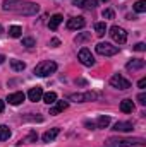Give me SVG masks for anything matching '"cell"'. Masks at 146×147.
<instances>
[{
	"mask_svg": "<svg viewBox=\"0 0 146 147\" xmlns=\"http://www.w3.org/2000/svg\"><path fill=\"white\" fill-rule=\"evenodd\" d=\"M2 9L7 12H17L21 16H35L40 7L36 3H31V2H21V0H3L2 3Z\"/></svg>",
	"mask_w": 146,
	"mask_h": 147,
	"instance_id": "obj_1",
	"label": "cell"
},
{
	"mask_svg": "<svg viewBox=\"0 0 146 147\" xmlns=\"http://www.w3.org/2000/svg\"><path fill=\"white\" fill-rule=\"evenodd\" d=\"M55 70H57V63L55 62L43 60V62H40L36 67H35V75H38V77H46V75L53 74Z\"/></svg>",
	"mask_w": 146,
	"mask_h": 147,
	"instance_id": "obj_2",
	"label": "cell"
},
{
	"mask_svg": "<svg viewBox=\"0 0 146 147\" xmlns=\"http://www.w3.org/2000/svg\"><path fill=\"white\" fill-rule=\"evenodd\" d=\"M136 144H145V140L143 139H120V140L110 139L107 142V147H132Z\"/></svg>",
	"mask_w": 146,
	"mask_h": 147,
	"instance_id": "obj_3",
	"label": "cell"
},
{
	"mask_svg": "<svg viewBox=\"0 0 146 147\" xmlns=\"http://www.w3.org/2000/svg\"><path fill=\"white\" fill-rule=\"evenodd\" d=\"M96 53L102 55V57H113V55L119 53V46H113L110 43H103L102 41V43L96 45Z\"/></svg>",
	"mask_w": 146,
	"mask_h": 147,
	"instance_id": "obj_4",
	"label": "cell"
},
{
	"mask_svg": "<svg viewBox=\"0 0 146 147\" xmlns=\"http://www.w3.org/2000/svg\"><path fill=\"white\" fill-rule=\"evenodd\" d=\"M100 98V92H76V94H69V99L76 101V103H86V101H95Z\"/></svg>",
	"mask_w": 146,
	"mask_h": 147,
	"instance_id": "obj_5",
	"label": "cell"
},
{
	"mask_svg": "<svg viewBox=\"0 0 146 147\" xmlns=\"http://www.w3.org/2000/svg\"><path fill=\"white\" fill-rule=\"evenodd\" d=\"M110 86H112V87H115V89L126 91V89H129V87H131V82H129L126 77H122L120 74H115V75L110 79Z\"/></svg>",
	"mask_w": 146,
	"mask_h": 147,
	"instance_id": "obj_6",
	"label": "cell"
},
{
	"mask_svg": "<svg viewBox=\"0 0 146 147\" xmlns=\"http://www.w3.org/2000/svg\"><path fill=\"white\" fill-rule=\"evenodd\" d=\"M110 36H112V39H113L115 43H119V45H122V43L127 41V33H126V29H124V28H119V26H112V28H110Z\"/></svg>",
	"mask_w": 146,
	"mask_h": 147,
	"instance_id": "obj_7",
	"label": "cell"
},
{
	"mask_svg": "<svg viewBox=\"0 0 146 147\" xmlns=\"http://www.w3.org/2000/svg\"><path fill=\"white\" fill-rule=\"evenodd\" d=\"M77 58H79V62H81L83 65H86V67H93V65H95V57L91 55V51H89L88 48H81Z\"/></svg>",
	"mask_w": 146,
	"mask_h": 147,
	"instance_id": "obj_8",
	"label": "cell"
},
{
	"mask_svg": "<svg viewBox=\"0 0 146 147\" xmlns=\"http://www.w3.org/2000/svg\"><path fill=\"white\" fill-rule=\"evenodd\" d=\"M84 26H86V21L83 17H72V19L67 21V29H71V31H74V29H83Z\"/></svg>",
	"mask_w": 146,
	"mask_h": 147,
	"instance_id": "obj_9",
	"label": "cell"
},
{
	"mask_svg": "<svg viewBox=\"0 0 146 147\" xmlns=\"http://www.w3.org/2000/svg\"><path fill=\"white\" fill-rule=\"evenodd\" d=\"M24 99H26V94H24V92H12V94H9V98H7L9 105H12V106L21 105Z\"/></svg>",
	"mask_w": 146,
	"mask_h": 147,
	"instance_id": "obj_10",
	"label": "cell"
},
{
	"mask_svg": "<svg viewBox=\"0 0 146 147\" xmlns=\"http://www.w3.org/2000/svg\"><path fill=\"white\" fill-rule=\"evenodd\" d=\"M112 130L113 132H132L134 130V125L131 121H117Z\"/></svg>",
	"mask_w": 146,
	"mask_h": 147,
	"instance_id": "obj_11",
	"label": "cell"
},
{
	"mask_svg": "<svg viewBox=\"0 0 146 147\" xmlns=\"http://www.w3.org/2000/svg\"><path fill=\"white\" fill-rule=\"evenodd\" d=\"M43 98V89L41 87H31L29 91H28V99L29 101H33V103H36V101H40Z\"/></svg>",
	"mask_w": 146,
	"mask_h": 147,
	"instance_id": "obj_12",
	"label": "cell"
},
{
	"mask_svg": "<svg viewBox=\"0 0 146 147\" xmlns=\"http://www.w3.org/2000/svg\"><path fill=\"white\" fill-rule=\"evenodd\" d=\"M145 60H141V58H132V60H129V62H127V65H126V67H127V70H132V72H134V70H139V69H145Z\"/></svg>",
	"mask_w": 146,
	"mask_h": 147,
	"instance_id": "obj_13",
	"label": "cell"
},
{
	"mask_svg": "<svg viewBox=\"0 0 146 147\" xmlns=\"http://www.w3.org/2000/svg\"><path fill=\"white\" fill-rule=\"evenodd\" d=\"M53 105H55V106L50 108V115H59L60 111H64V110L69 108V103H67V101H55Z\"/></svg>",
	"mask_w": 146,
	"mask_h": 147,
	"instance_id": "obj_14",
	"label": "cell"
},
{
	"mask_svg": "<svg viewBox=\"0 0 146 147\" xmlns=\"http://www.w3.org/2000/svg\"><path fill=\"white\" fill-rule=\"evenodd\" d=\"M74 5L81 7V9H95L98 5V2L96 0H74Z\"/></svg>",
	"mask_w": 146,
	"mask_h": 147,
	"instance_id": "obj_15",
	"label": "cell"
},
{
	"mask_svg": "<svg viewBox=\"0 0 146 147\" xmlns=\"http://www.w3.org/2000/svg\"><path fill=\"white\" fill-rule=\"evenodd\" d=\"M59 134H60V128H57V127H55V128L46 130V132L43 134V137H41V139H43V142H52V140H53Z\"/></svg>",
	"mask_w": 146,
	"mask_h": 147,
	"instance_id": "obj_16",
	"label": "cell"
},
{
	"mask_svg": "<svg viewBox=\"0 0 146 147\" xmlns=\"http://www.w3.org/2000/svg\"><path fill=\"white\" fill-rule=\"evenodd\" d=\"M64 21V17L60 16V14H55V16H52L50 17V22H48V28L52 29V31H55L59 26H60V22Z\"/></svg>",
	"mask_w": 146,
	"mask_h": 147,
	"instance_id": "obj_17",
	"label": "cell"
},
{
	"mask_svg": "<svg viewBox=\"0 0 146 147\" xmlns=\"http://www.w3.org/2000/svg\"><path fill=\"white\" fill-rule=\"evenodd\" d=\"M108 125H110V116H105V115L98 116L96 121H95V127H96V128H107Z\"/></svg>",
	"mask_w": 146,
	"mask_h": 147,
	"instance_id": "obj_18",
	"label": "cell"
},
{
	"mask_svg": "<svg viewBox=\"0 0 146 147\" xmlns=\"http://www.w3.org/2000/svg\"><path fill=\"white\" fill-rule=\"evenodd\" d=\"M120 111H122V113H132V111H134V103H132V99H124V101L120 103Z\"/></svg>",
	"mask_w": 146,
	"mask_h": 147,
	"instance_id": "obj_19",
	"label": "cell"
},
{
	"mask_svg": "<svg viewBox=\"0 0 146 147\" xmlns=\"http://www.w3.org/2000/svg\"><path fill=\"white\" fill-rule=\"evenodd\" d=\"M10 67H12L14 72H23L26 69V63L21 62V60H10Z\"/></svg>",
	"mask_w": 146,
	"mask_h": 147,
	"instance_id": "obj_20",
	"label": "cell"
},
{
	"mask_svg": "<svg viewBox=\"0 0 146 147\" xmlns=\"http://www.w3.org/2000/svg\"><path fill=\"white\" fill-rule=\"evenodd\" d=\"M41 99H43L46 105H53V103L57 101V94H55L53 91H48V92H45V94H43V98H41Z\"/></svg>",
	"mask_w": 146,
	"mask_h": 147,
	"instance_id": "obj_21",
	"label": "cell"
},
{
	"mask_svg": "<svg viewBox=\"0 0 146 147\" xmlns=\"http://www.w3.org/2000/svg\"><path fill=\"white\" fill-rule=\"evenodd\" d=\"M23 34V28L21 26H10L9 28V36L10 38H21Z\"/></svg>",
	"mask_w": 146,
	"mask_h": 147,
	"instance_id": "obj_22",
	"label": "cell"
},
{
	"mask_svg": "<svg viewBox=\"0 0 146 147\" xmlns=\"http://www.w3.org/2000/svg\"><path fill=\"white\" fill-rule=\"evenodd\" d=\"M9 137H10V128L7 125H0V142L7 140Z\"/></svg>",
	"mask_w": 146,
	"mask_h": 147,
	"instance_id": "obj_23",
	"label": "cell"
},
{
	"mask_svg": "<svg viewBox=\"0 0 146 147\" xmlns=\"http://www.w3.org/2000/svg\"><path fill=\"white\" fill-rule=\"evenodd\" d=\"M95 31H96L98 36H105V33H107V24H105V22H96V24H95Z\"/></svg>",
	"mask_w": 146,
	"mask_h": 147,
	"instance_id": "obj_24",
	"label": "cell"
},
{
	"mask_svg": "<svg viewBox=\"0 0 146 147\" xmlns=\"http://www.w3.org/2000/svg\"><path fill=\"white\" fill-rule=\"evenodd\" d=\"M134 10H136L138 14L146 12V0H138V2L134 3Z\"/></svg>",
	"mask_w": 146,
	"mask_h": 147,
	"instance_id": "obj_25",
	"label": "cell"
},
{
	"mask_svg": "<svg viewBox=\"0 0 146 147\" xmlns=\"http://www.w3.org/2000/svg\"><path fill=\"white\" fill-rule=\"evenodd\" d=\"M36 45V41H35V38L28 36V38H23V46H28V48H33Z\"/></svg>",
	"mask_w": 146,
	"mask_h": 147,
	"instance_id": "obj_26",
	"label": "cell"
},
{
	"mask_svg": "<svg viewBox=\"0 0 146 147\" xmlns=\"http://www.w3.org/2000/svg\"><path fill=\"white\" fill-rule=\"evenodd\" d=\"M102 16H103V19H113V17H115V14H113L112 9H105V10L102 12Z\"/></svg>",
	"mask_w": 146,
	"mask_h": 147,
	"instance_id": "obj_27",
	"label": "cell"
},
{
	"mask_svg": "<svg viewBox=\"0 0 146 147\" xmlns=\"http://www.w3.org/2000/svg\"><path fill=\"white\" fill-rule=\"evenodd\" d=\"M36 139H38L36 132H31V134H29V135H28V137H26V139H24V140H21V142H35V140H36Z\"/></svg>",
	"mask_w": 146,
	"mask_h": 147,
	"instance_id": "obj_28",
	"label": "cell"
},
{
	"mask_svg": "<svg viewBox=\"0 0 146 147\" xmlns=\"http://www.w3.org/2000/svg\"><path fill=\"white\" fill-rule=\"evenodd\" d=\"M138 103H139L141 106H146V94L145 92H141V94L138 96Z\"/></svg>",
	"mask_w": 146,
	"mask_h": 147,
	"instance_id": "obj_29",
	"label": "cell"
},
{
	"mask_svg": "<svg viewBox=\"0 0 146 147\" xmlns=\"http://www.w3.org/2000/svg\"><path fill=\"white\" fill-rule=\"evenodd\" d=\"M134 50H136V51H145V50H146V45H145V43H138V45L134 46Z\"/></svg>",
	"mask_w": 146,
	"mask_h": 147,
	"instance_id": "obj_30",
	"label": "cell"
},
{
	"mask_svg": "<svg viewBox=\"0 0 146 147\" xmlns=\"http://www.w3.org/2000/svg\"><path fill=\"white\" fill-rule=\"evenodd\" d=\"M89 38V34H81V36L76 38V43H81V41H84V39H88Z\"/></svg>",
	"mask_w": 146,
	"mask_h": 147,
	"instance_id": "obj_31",
	"label": "cell"
},
{
	"mask_svg": "<svg viewBox=\"0 0 146 147\" xmlns=\"http://www.w3.org/2000/svg\"><path fill=\"white\" fill-rule=\"evenodd\" d=\"M138 87H139V89H145L146 87V79H141V80L138 82Z\"/></svg>",
	"mask_w": 146,
	"mask_h": 147,
	"instance_id": "obj_32",
	"label": "cell"
},
{
	"mask_svg": "<svg viewBox=\"0 0 146 147\" xmlns=\"http://www.w3.org/2000/svg\"><path fill=\"white\" fill-rule=\"evenodd\" d=\"M50 45H52V46H59V45H60V39H57V38H53V39L50 41Z\"/></svg>",
	"mask_w": 146,
	"mask_h": 147,
	"instance_id": "obj_33",
	"label": "cell"
},
{
	"mask_svg": "<svg viewBox=\"0 0 146 147\" xmlns=\"http://www.w3.org/2000/svg\"><path fill=\"white\" fill-rule=\"evenodd\" d=\"M84 125H86V127H88V128H89V130H95V128H96V127H95V123H93V121H86V123H84Z\"/></svg>",
	"mask_w": 146,
	"mask_h": 147,
	"instance_id": "obj_34",
	"label": "cell"
},
{
	"mask_svg": "<svg viewBox=\"0 0 146 147\" xmlns=\"http://www.w3.org/2000/svg\"><path fill=\"white\" fill-rule=\"evenodd\" d=\"M76 84H79V86H86V80H84V79H77Z\"/></svg>",
	"mask_w": 146,
	"mask_h": 147,
	"instance_id": "obj_35",
	"label": "cell"
},
{
	"mask_svg": "<svg viewBox=\"0 0 146 147\" xmlns=\"http://www.w3.org/2000/svg\"><path fill=\"white\" fill-rule=\"evenodd\" d=\"M3 110H5V101H2V99H0V113H2Z\"/></svg>",
	"mask_w": 146,
	"mask_h": 147,
	"instance_id": "obj_36",
	"label": "cell"
},
{
	"mask_svg": "<svg viewBox=\"0 0 146 147\" xmlns=\"http://www.w3.org/2000/svg\"><path fill=\"white\" fill-rule=\"evenodd\" d=\"M3 62H5V57H3V55H0V63H3Z\"/></svg>",
	"mask_w": 146,
	"mask_h": 147,
	"instance_id": "obj_37",
	"label": "cell"
},
{
	"mask_svg": "<svg viewBox=\"0 0 146 147\" xmlns=\"http://www.w3.org/2000/svg\"><path fill=\"white\" fill-rule=\"evenodd\" d=\"M2 33H3V28H2V24H0V34H2Z\"/></svg>",
	"mask_w": 146,
	"mask_h": 147,
	"instance_id": "obj_38",
	"label": "cell"
},
{
	"mask_svg": "<svg viewBox=\"0 0 146 147\" xmlns=\"http://www.w3.org/2000/svg\"><path fill=\"white\" fill-rule=\"evenodd\" d=\"M103 2H108V0H103Z\"/></svg>",
	"mask_w": 146,
	"mask_h": 147,
	"instance_id": "obj_39",
	"label": "cell"
}]
</instances>
